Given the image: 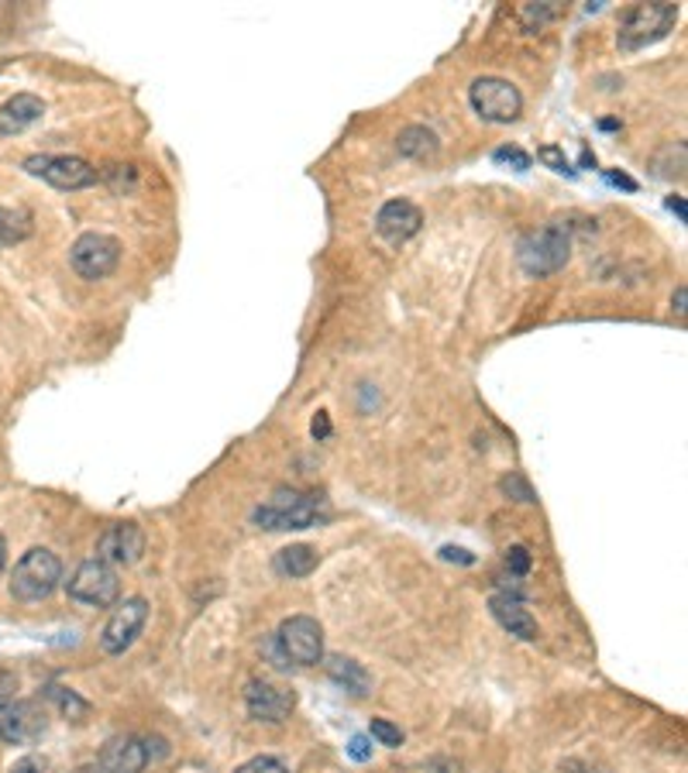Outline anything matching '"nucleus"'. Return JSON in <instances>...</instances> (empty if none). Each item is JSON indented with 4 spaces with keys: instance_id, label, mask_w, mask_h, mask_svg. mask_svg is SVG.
I'll return each instance as SVG.
<instances>
[{
    "instance_id": "nucleus-1",
    "label": "nucleus",
    "mask_w": 688,
    "mask_h": 773,
    "mask_svg": "<svg viewBox=\"0 0 688 773\" xmlns=\"http://www.w3.org/2000/svg\"><path fill=\"white\" fill-rule=\"evenodd\" d=\"M569 255H572V234L561 220H551L548 228L527 234L517 248L520 269L527 275H537V279L561 272L569 266Z\"/></svg>"
},
{
    "instance_id": "nucleus-2",
    "label": "nucleus",
    "mask_w": 688,
    "mask_h": 773,
    "mask_svg": "<svg viewBox=\"0 0 688 773\" xmlns=\"http://www.w3.org/2000/svg\"><path fill=\"white\" fill-rule=\"evenodd\" d=\"M59 581H63V561L49 546H31V551L14 564L11 595L17 602H46Z\"/></svg>"
},
{
    "instance_id": "nucleus-3",
    "label": "nucleus",
    "mask_w": 688,
    "mask_h": 773,
    "mask_svg": "<svg viewBox=\"0 0 688 773\" xmlns=\"http://www.w3.org/2000/svg\"><path fill=\"white\" fill-rule=\"evenodd\" d=\"M678 22V4H667V0H658V4H637L626 11L616 42L623 52H640L647 46L661 42V38L675 28Z\"/></svg>"
},
{
    "instance_id": "nucleus-4",
    "label": "nucleus",
    "mask_w": 688,
    "mask_h": 773,
    "mask_svg": "<svg viewBox=\"0 0 688 773\" xmlns=\"http://www.w3.org/2000/svg\"><path fill=\"white\" fill-rule=\"evenodd\" d=\"M469 100H472V111L482 120H489V125H513L523 114L520 90L502 76H479L469 87Z\"/></svg>"
},
{
    "instance_id": "nucleus-5",
    "label": "nucleus",
    "mask_w": 688,
    "mask_h": 773,
    "mask_svg": "<svg viewBox=\"0 0 688 773\" xmlns=\"http://www.w3.org/2000/svg\"><path fill=\"white\" fill-rule=\"evenodd\" d=\"M323 516H320V508L310 495H300V492H276V499L269 505H258L255 513H252V523L258 526V530H310V526H317Z\"/></svg>"
},
{
    "instance_id": "nucleus-6",
    "label": "nucleus",
    "mask_w": 688,
    "mask_h": 773,
    "mask_svg": "<svg viewBox=\"0 0 688 773\" xmlns=\"http://www.w3.org/2000/svg\"><path fill=\"white\" fill-rule=\"evenodd\" d=\"M120 261V241L111 234H100V231H87L73 241L69 248V266L79 279L97 282V279H107Z\"/></svg>"
},
{
    "instance_id": "nucleus-7",
    "label": "nucleus",
    "mask_w": 688,
    "mask_h": 773,
    "mask_svg": "<svg viewBox=\"0 0 688 773\" xmlns=\"http://www.w3.org/2000/svg\"><path fill=\"white\" fill-rule=\"evenodd\" d=\"M66 592L73 602L79 605H90V608H107L117 602L120 595V581H117V571L104 561H84L73 571V578L66 581Z\"/></svg>"
},
{
    "instance_id": "nucleus-8",
    "label": "nucleus",
    "mask_w": 688,
    "mask_h": 773,
    "mask_svg": "<svg viewBox=\"0 0 688 773\" xmlns=\"http://www.w3.org/2000/svg\"><path fill=\"white\" fill-rule=\"evenodd\" d=\"M25 172L55 190H87L100 179V172L79 155H31L25 158Z\"/></svg>"
},
{
    "instance_id": "nucleus-9",
    "label": "nucleus",
    "mask_w": 688,
    "mask_h": 773,
    "mask_svg": "<svg viewBox=\"0 0 688 773\" xmlns=\"http://www.w3.org/2000/svg\"><path fill=\"white\" fill-rule=\"evenodd\" d=\"M276 643L296 667H317L323 660V626L310 616H290L279 626Z\"/></svg>"
},
{
    "instance_id": "nucleus-10",
    "label": "nucleus",
    "mask_w": 688,
    "mask_h": 773,
    "mask_svg": "<svg viewBox=\"0 0 688 773\" xmlns=\"http://www.w3.org/2000/svg\"><path fill=\"white\" fill-rule=\"evenodd\" d=\"M149 622V602L145 598H128V602H120L114 608V616L107 619L104 626V633H100V649L111 657H120V654H128V649L135 646V640L141 636V629H145Z\"/></svg>"
},
{
    "instance_id": "nucleus-11",
    "label": "nucleus",
    "mask_w": 688,
    "mask_h": 773,
    "mask_svg": "<svg viewBox=\"0 0 688 773\" xmlns=\"http://www.w3.org/2000/svg\"><path fill=\"white\" fill-rule=\"evenodd\" d=\"M245 708H249V716L255 722H286L293 716V708H296V698H293V691L286 687H279L266 678H252L245 684Z\"/></svg>"
},
{
    "instance_id": "nucleus-12",
    "label": "nucleus",
    "mask_w": 688,
    "mask_h": 773,
    "mask_svg": "<svg viewBox=\"0 0 688 773\" xmlns=\"http://www.w3.org/2000/svg\"><path fill=\"white\" fill-rule=\"evenodd\" d=\"M46 729V716L35 701L0 698V743L22 746Z\"/></svg>"
},
{
    "instance_id": "nucleus-13",
    "label": "nucleus",
    "mask_w": 688,
    "mask_h": 773,
    "mask_svg": "<svg viewBox=\"0 0 688 773\" xmlns=\"http://www.w3.org/2000/svg\"><path fill=\"white\" fill-rule=\"evenodd\" d=\"M145 554V533L135 523H114L97 540V561L104 564H135Z\"/></svg>"
},
{
    "instance_id": "nucleus-14",
    "label": "nucleus",
    "mask_w": 688,
    "mask_h": 773,
    "mask_svg": "<svg viewBox=\"0 0 688 773\" xmlns=\"http://www.w3.org/2000/svg\"><path fill=\"white\" fill-rule=\"evenodd\" d=\"M420 223H423V214L413 207L410 199H390L375 217V231L390 244H403L420 231Z\"/></svg>"
},
{
    "instance_id": "nucleus-15",
    "label": "nucleus",
    "mask_w": 688,
    "mask_h": 773,
    "mask_svg": "<svg viewBox=\"0 0 688 773\" xmlns=\"http://www.w3.org/2000/svg\"><path fill=\"white\" fill-rule=\"evenodd\" d=\"M149 766V746L141 736H114L100 752L104 773H141Z\"/></svg>"
},
{
    "instance_id": "nucleus-16",
    "label": "nucleus",
    "mask_w": 688,
    "mask_h": 773,
    "mask_svg": "<svg viewBox=\"0 0 688 773\" xmlns=\"http://www.w3.org/2000/svg\"><path fill=\"white\" fill-rule=\"evenodd\" d=\"M46 117V100L35 96V93H14L11 100L0 104V134L11 138V134H22L31 125Z\"/></svg>"
},
{
    "instance_id": "nucleus-17",
    "label": "nucleus",
    "mask_w": 688,
    "mask_h": 773,
    "mask_svg": "<svg viewBox=\"0 0 688 773\" xmlns=\"http://www.w3.org/2000/svg\"><path fill=\"white\" fill-rule=\"evenodd\" d=\"M489 608H493L496 622H499L510 636L527 640V643H534V640L540 636L537 619L527 613V608H523V602H520L517 595H493V598H489Z\"/></svg>"
},
{
    "instance_id": "nucleus-18",
    "label": "nucleus",
    "mask_w": 688,
    "mask_h": 773,
    "mask_svg": "<svg viewBox=\"0 0 688 773\" xmlns=\"http://www.w3.org/2000/svg\"><path fill=\"white\" fill-rule=\"evenodd\" d=\"M323 670H328V678L334 684H341L348 695H358V698H366L369 691H372V678H369V670L361 667L358 660L352 657H328V660H320Z\"/></svg>"
},
{
    "instance_id": "nucleus-19",
    "label": "nucleus",
    "mask_w": 688,
    "mask_h": 773,
    "mask_svg": "<svg viewBox=\"0 0 688 773\" xmlns=\"http://www.w3.org/2000/svg\"><path fill=\"white\" fill-rule=\"evenodd\" d=\"M317 551L307 543H293V546H282V551L272 557V571L279 578H307L314 567H317Z\"/></svg>"
},
{
    "instance_id": "nucleus-20",
    "label": "nucleus",
    "mask_w": 688,
    "mask_h": 773,
    "mask_svg": "<svg viewBox=\"0 0 688 773\" xmlns=\"http://www.w3.org/2000/svg\"><path fill=\"white\" fill-rule=\"evenodd\" d=\"M437 149H441L437 134L423 125H410L396 134V152L403 158H431V155H437Z\"/></svg>"
},
{
    "instance_id": "nucleus-21",
    "label": "nucleus",
    "mask_w": 688,
    "mask_h": 773,
    "mask_svg": "<svg viewBox=\"0 0 688 773\" xmlns=\"http://www.w3.org/2000/svg\"><path fill=\"white\" fill-rule=\"evenodd\" d=\"M31 214L25 207H0V244H17L31 237Z\"/></svg>"
},
{
    "instance_id": "nucleus-22",
    "label": "nucleus",
    "mask_w": 688,
    "mask_h": 773,
    "mask_svg": "<svg viewBox=\"0 0 688 773\" xmlns=\"http://www.w3.org/2000/svg\"><path fill=\"white\" fill-rule=\"evenodd\" d=\"M46 695L59 705V711H63L66 719H73V722H84L87 716H90V705L79 698V695H73V691H66V687H59V684H49L46 687Z\"/></svg>"
},
{
    "instance_id": "nucleus-23",
    "label": "nucleus",
    "mask_w": 688,
    "mask_h": 773,
    "mask_svg": "<svg viewBox=\"0 0 688 773\" xmlns=\"http://www.w3.org/2000/svg\"><path fill=\"white\" fill-rule=\"evenodd\" d=\"M564 8L558 4V0H548V4H523L520 8V22L527 31H540L548 22H555V17L561 14Z\"/></svg>"
},
{
    "instance_id": "nucleus-24",
    "label": "nucleus",
    "mask_w": 688,
    "mask_h": 773,
    "mask_svg": "<svg viewBox=\"0 0 688 773\" xmlns=\"http://www.w3.org/2000/svg\"><path fill=\"white\" fill-rule=\"evenodd\" d=\"M369 736L372 739H379V746H390V749H399L403 746V729L399 725H393V722H386V719H372V725H369Z\"/></svg>"
},
{
    "instance_id": "nucleus-25",
    "label": "nucleus",
    "mask_w": 688,
    "mask_h": 773,
    "mask_svg": "<svg viewBox=\"0 0 688 773\" xmlns=\"http://www.w3.org/2000/svg\"><path fill=\"white\" fill-rule=\"evenodd\" d=\"M234 773H290V770H286V763L276 760V757H255L249 763H241Z\"/></svg>"
},
{
    "instance_id": "nucleus-26",
    "label": "nucleus",
    "mask_w": 688,
    "mask_h": 773,
    "mask_svg": "<svg viewBox=\"0 0 688 773\" xmlns=\"http://www.w3.org/2000/svg\"><path fill=\"white\" fill-rule=\"evenodd\" d=\"M506 567H510V575H517V578H523L531 571V551L527 546H510V551H506Z\"/></svg>"
},
{
    "instance_id": "nucleus-27",
    "label": "nucleus",
    "mask_w": 688,
    "mask_h": 773,
    "mask_svg": "<svg viewBox=\"0 0 688 773\" xmlns=\"http://www.w3.org/2000/svg\"><path fill=\"white\" fill-rule=\"evenodd\" d=\"M537 158L544 162V166H551L555 172H564V176H575V169L569 166V158H564V152H561V149H555V145H544V149L537 152Z\"/></svg>"
},
{
    "instance_id": "nucleus-28",
    "label": "nucleus",
    "mask_w": 688,
    "mask_h": 773,
    "mask_svg": "<svg viewBox=\"0 0 688 773\" xmlns=\"http://www.w3.org/2000/svg\"><path fill=\"white\" fill-rule=\"evenodd\" d=\"M502 492L517 499V502H534V492H531V485L523 481L520 475H510V478H502Z\"/></svg>"
},
{
    "instance_id": "nucleus-29",
    "label": "nucleus",
    "mask_w": 688,
    "mask_h": 773,
    "mask_svg": "<svg viewBox=\"0 0 688 773\" xmlns=\"http://www.w3.org/2000/svg\"><path fill=\"white\" fill-rule=\"evenodd\" d=\"M8 773H55V766L46 757H22Z\"/></svg>"
},
{
    "instance_id": "nucleus-30",
    "label": "nucleus",
    "mask_w": 688,
    "mask_h": 773,
    "mask_svg": "<svg viewBox=\"0 0 688 773\" xmlns=\"http://www.w3.org/2000/svg\"><path fill=\"white\" fill-rule=\"evenodd\" d=\"M348 757H352L355 763H369V760H372V736H352Z\"/></svg>"
},
{
    "instance_id": "nucleus-31",
    "label": "nucleus",
    "mask_w": 688,
    "mask_h": 773,
    "mask_svg": "<svg viewBox=\"0 0 688 773\" xmlns=\"http://www.w3.org/2000/svg\"><path fill=\"white\" fill-rule=\"evenodd\" d=\"M493 158H496V162H510V166H517L520 172H523V169H531V155H527V152H520V149H496Z\"/></svg>"
},
{
    "instance_id": "nucleus-32",
    "label": "nucleus",
    "mask_w": 688,
    "mask_h": 773,
    "mask_svg": "<svg viewBox=\"0 0 688 773\" xmlns=\"http://www.w3.org/2000/svg\"><path fill=\"white\" fill-rule=\"evenodd\" d=\"M14 691H17V678L11 670H0V698H14Z\"/></svg>"
},
{
    "instance_id": "nucleus-33",
    "label": "nucleus",
    "mask_w": 688,
    "mask_h": 773,
    "mask_svg": "<svg viewBox=\"0 0 688 773\" xmlns=\"http://www.w3.org/2000/svg\"><path fill=\"white\" fill-rule=\"evenodd\" d=\"M441 557H444V561H458V564H475V557H472L469 551H458V546H444Z\"/></svg>"
},
{
    "instance_id": "nucleus-34",
    "label": "nucleus",
    "mask_w": 688,
    "mask_h": 773,
    "mask_svg": "<svg viewBox=\"0 0 688 773\" xmlns=\"http://www.w3.org/2000/svg\"><path fill=\"white\" fill-rule=\"evenodd\" d=\"M606 182H613V186H623V190H637V182L630 176H623V172H606Z\"/></svg>"
},
{
    "instance_id": "nucleus-35",
    "label": "nucleus",
    "mask_w": 688,
    "mask_h": 773,
    "mask_svg": "<svg viewBox=\"0 0 688 773\" xmlns=\"http://www.w3.org/2000/svg\"><path fill=\"white\" fill-rule=\"evenodd\" d=\"M328 434H331L328 413H317V420H314V437H328Z\"/></svg>"
},
{
    "instance_id": "nucleus-36",
    "label": "nucleus",
    "mask_w": 688,
    "mask_h": 773,
    "mask_svg": "<svg viewBox=\"0 0 688 773\" xmlns=\"http://www.w3.org/2000/svg\"><path fill=\"white\" fill-rule=\"evenodd\" d=\"M667 210H675L681 220H688V207H685V199H681V196H667Z\"/></svg>"
},
{
    "instance_id": "nucleus-37",
    "label": "nucleus",
    "mask_w": 688,
    "mask_h": 773,
    "mask_svg": "<svg viewBox=\"0 0 688 773\" xmlns=\"http://www.w3.org/2000/svg\"><path fill=\"white\" fill-rule=\"evenodd\" d=\"M685 299H688V289L678 286V293H675V310H678V313H685Z\"/></svg>"
},
{
    "instance_id": "nucleus-38",
    "label": "nucleus",
    "mask_w": 688,
    "mask_h": 773,
    "mask_svg": "<svg viewBox=\"0 0 688 773\" xmlns=\"http://www.w3.org/2000/svg\"><path fill=\"white\" fill-rule=\"evenodd\" d=\"M4 564H8V543L0 537V571H4Z\"/></svg>"
},
{
    "instance_id": "nucleus-39",
    "label": "nucleus",
    "mask_w": 688,
    "mask_h": 773,
    "mask_svg": "<svg viewBox=\"0 0 688 773\" xmlns=\"http://www.w3.org/2000/svg\"><path fill=\"white\" fill-rule=\"evenodd\" d=\"M599 128H602V131H616L620 120H599Z\"/></svg>"
},
{
    "instance_id": "nucleus-40",
    "label": "nucleus",
    "mask_w": 688,
    "mask_h": 773,
    "mask_svg": "<svg viewBox=\"0 0 688 773\" xmlns=\"http://www.w3.org/2000/svg\"><path fill=\"white\" fill-rule=\"evenodd\" d=\"M76 773H104V770H100V763H90V766H79Z\"/></svg>"
}]
</instances>
